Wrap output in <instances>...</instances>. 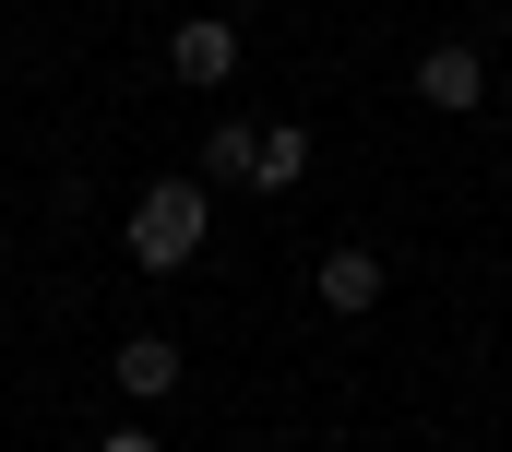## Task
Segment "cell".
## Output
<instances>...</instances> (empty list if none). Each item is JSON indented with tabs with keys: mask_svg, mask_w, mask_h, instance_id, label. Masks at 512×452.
Here are the masks:
<instances>
[{
	"mask_svg": "<svg viewBox=\"0 0 512 452\" xmlns=\"http://www.w3.org/2000/svg\"><path fill=\"white\" fill-rule=\"evenodd\" d=\"M417 108H441V119L489 108V48H465V36H441V48H417Z\"/></svg>",
	"mask_w": 512,
	"mask_h": 452,
	"instance_id": "obj_2",
	"label": "cell"
},
{
	"mask_svg": "<svg viewBox=\"0 0 512 452\" xmlns=\"http://www.w3.org/2000/svg\"><path fill=\"white\" fill-rule=\"evenodd\" d=\"M251 155H262V119H215V131H203V167H215V179H239V191H251Z\"/></svg>",
	"mask_w": 512,
	"mask_h": 452,
	"instance_id": "obj_7",
	"label": "cell"
},
{
	"mask_svg": "<svg viewBox=\"0 0 512 452\" xmlns=\"http://www.w3.org/2000/svg\"><path fill=\"white\" fill-rule=\"evenodd\" d=\"M167 72L203 84V96H227V84H239V24H227V12H191V24L167 36Z\"/></svg>",
	"mask_w": 512,
	"mask_h": 452,
	"instance_id": "obj_3",
	"label": "cell"
},
{
	"mask_svg": "<svg viewBox=\"0 0 512 452\" xmlns=\"http://www.w3.org/2000/svg\"><path fill=\"white\" fill-rule=\"evenodd\" d=\"M298 179H310V131H298V119H274V131H262V155H251V191L274 203V191H298Z\"/></svg>",
	"mask_w": 512,
	"mask_h": 452,
	"instance_id": "obj_6",
	"label": "cell"
},
{
	"mask_svg": "<svg viewBox=\"0 0 512 452\" xmlns=\"http://www.w3.org/2000/svg\"><path fill=\"white\" fill-rule=\"evenodd\" d=\"M96 452H167V441H155L143 417H120V429H108V441H96Z\"/></svg>",
	"mask_w": 512,
	"mask_h": 452,
	"instance_id": "obj_8",
	"label": "cell"
},
{
	"mask_svg": "<svg viewBox=\"0 0 512 452\" xmlns=\"http://www.w3.org/2000/svg\"><path fill=\"white\" fill-rule=\"evenodd\" d=\"M203 226H215L203 179H143L131 191V274H191L203 262Z\"/></svg>",
	"mask_w": 512,
	"mask_h": 452,
	"instance_id": "obj_1",
	"label": "cell"
},
{
	"mask_svg": "<svg viewBox=\"0 0 512 452\" xmlns=\"http://www.w3.org/2000/svg\"><path fill=\"white\" fill-rule=\"evenodd\" d=\"M179 369H191V357H179L167 334H120V357H108L120 405H167V393H179Z\"/></svg>",
	"mask_w": 512,
	"mask_h": 452,
	"instance_id": "obj_5",
	"label": "cell"
},
{
	"mask_svg": "<svg viewBox=\"0 0 512 452\" xmlns=\"http://www.w3.org/2000/svg\"><path fill=\"white\" fill-rule=\"evenodd\" d=\"M310 286H322V310H334V322H370V310H382V250H370V238H346V250H322V262H310Z\"/></svg>",
	"mask_w": 512,
	"mask_h": 452,
	"instance_id": "obj_4",
	"label": "cell"
}]
</instances>
